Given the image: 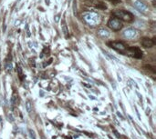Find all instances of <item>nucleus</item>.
Returning <instances> with one entry per match:
<instances>
[{"instance_id": "8", "label": "nucleus", "mask_w": 156, "mask_h": 139, "mask_svg": "<svg viewBox=\"0 0 156 139\" xmlns=\"http://www.w3.org/2000/svg\"><path fill=\"white\" fill-rule=\"evenodd\" d=\"M142 46H144V47H152V46L154 45V41L150 38H142Z\"/></svg>"}, {"instance_id": "14", "label": "nucleus", "mask_w": 156, "mask_h": 139, "mask_svg": "<svg viewBox=\"0 0 156 139\" xmlns=\"http://www.w3.org/2000/svg\"><path fill=\"white\" fill-rule=\"evenodd\" d=\"M17 72H18L19 74V77L20 79H23V74H22V70H21V68L19 66H17Z\"/></svg>"}, {"instance_id": "6", "label": "nucleus", "mask_w": 156, "mask_h": 139, "mask_svg": "<svg viewBox=\"0 0 156 139\" xmlns=\"http://www.w3.org/2000/svg\"><path fill=\"white\" fill-rule=\"evenodd\" d=\"M132 4H133L134 7L137 8L142 13H147L149 11L148 7L143 2H142L141 0H132Z\"/></svg>"}, {"instance_id": "13", "label": "nucleus", "mask_w": 156, "mask_h": 139, "mask_svg": "<svg viewBox=\"0 0 156 139\" xmlns=\"http://www.w3.org/2000/svg\"><path fill=\"white\" fill-rule=\"evenodd\" d=\"M62 28H63V32H64L65 37H68V29H67V26H66V25H65V24L63 25Z\"/></svg>"}, {"instance_id": "11", "label": "nucleus", "mask_w": 156, "mask_h": 139, "mask_svg": "<svg viewBox=\"0 0 156 139\" xmlns=\"http://www.w3.org/2000/svg\"><path fill=\"white\" fill-rule=\"evenodd\" d=\"M28 133H29V136L32 139H36V135H35V132L32 129H28Z\"/></svg>"}, {"instance_id": "18", "label": "nucleus", "mask_w": 156, "mask_h": 139, "mask_svg": "<svg viewBox=\"0 0 156 139\" xmlns=\"http://www.w3.org/2000/svg\"><path fill=\"white\" fill-rule=\"evenodd\" d=\"M109 1H112V2H115V3H116V2H119L120 0H109Z\"/></svg>"}, {"instance_id": "9", "label": "nucleus", "mask_w": 156, "mask_h": 139, "mask_svg": "<svg viewBox=\"0 0 156 139\" xmlns=\"http://www.w3.org/2000/svg\"><path fill=\"white\" fill-rule=\"evenodd\" d=\"M98 35L102 38H109L111 37V32H109L105 28H100L98 30Z\"/></svg>"}, {"instance_id": "4", "label": "nucleus", "mask_w": 156, "mask_h": 139, "mask_svg": "<svg viewBox=\"0 0 156 139\" xmlns=\"http://www.w3.org/2000/svg\"><path fill=\"white\" fill-rule=\"evenodd\" d=\"M108 26L111 29L114 30V31H119L122 28V24L119 18H116V17H113V18H111L108 22Z\"/></svg>"}, {"instance_id": "17", "label": "nucleus", "mask_w": 156, "mask_h": 139, "mask_svg": "<svg viewBox=\"0 0 156 139\" xmlns=\"http://www.w3.org/2000/svg\"><path fill=\"white\" fill-rule=\"evenodd\" d=\"M117 115H118V117H119L121 120H124V117H122V115H120V112H117Z\"/></svg>"}, {"instance_id": "19", "label": "nucleus", "mask_w": 156, "mask_h": 139, "mask_svg": "<svg viewBox=\"0 0 156 139\" xmlns=\"http://www.w3.org/2000/svg\"><path fill=\"white\" fill-rule=\"evenodd\" d=\"M150 111H151V109L148 108V109H147V114H150Z\"/></svg>"}, {"instance_id": "1", "label": "nucleus", "mask_w": 156, "mask_h": 139, "mask_svg": "<svg viewBox=\"0 0 156 139\" xmlns=\"http://www.w3.org/2000/svg\"><path fill=\"white\" fill-rule=\"evenodd\" d=\"M82 16L87 24H89L91 26L100 25L101 22V16L95 12H85V13H83Z\"/></svg>"}, {"instance_id": "3", "label": "nucleus", "mask_w": 156, "mask_h": 139, "mask_svg": "<svg viewBox=\"0 0 156 139\" xmlns=\"http://www.w3.org/2000/svg\"><path fill=\"white\" fill-rule=\"evenodd\" d=\"M123 55H128L136 58H141L142 56V52L138 47H126L125 51L123 52Z\"/></svg>"}, {"instance_id": "7", "label": "nucleus", "mask_w": 156, "mask_h": 139, "mask_svg": "<svg viewBox=\"0 0 156 139\" xmlns=\"http://www.w3.org/2000/svg\"><path fill=\"white\" fill-rule=\"evenodd\" d=\"M109 45H111L113 49L117 50V51L120 52V53H122V54H123V52L126 49V46L120 42H112V43H109Z\"/></svg>"}, {"instance_id": "5", "label": "nucleus", "mask_w": 156, "mask_h": 139, "mask_svg": "<svg viewBox=\"0 0 156 139\" xmlns=\"http://www.w3.org/2000/svg\"><path fill=\"white\" fill-rule=\"evenodd\" d=\"M123 36L127 39L134 40L139 37V32L136 29H134V28H127L123 32Z\"/></svg>"}, {"instance_id": "12", "label": "nucleus", "mask_w": 156, "mask_h": 139, "mask_svg": "<svg viewBox=\"0 0 156 139\" xmlns=\"http://www.w3.org/2000/svg\"><path fill=\"white\" fill-rule=\"evenodd\" d=\"M5 69H7L8 72H11V71H12V65H11V63L7 64V66H5Z\"/></svg>"}, {"instance_id": "10", "label": "nucleus", "mask_w": 156, "mask_h": 139, "mask_svg": "<svg viewBox=\"0 0 156 139\" xmlns=\"http://www.w3.org/2000/svg\"><path fill=\"white\" fill-rule=\"evenodd\" d=\"M26 108H27V113H31L32 112V105H31L30 101H27V103H26Z\"/></svg>"}, {"instance_id": "15", "label": "nucleus", "mask_w": 156, "mask_h": 139, "mask_svg": "<svg viewBox=\"0 0 156 139\" xmlns=\"http://www.w3.org/2000/svg\"><path fill=\"white\" fill-rule=\"evenodd\" d=\"M8 120L10 121V122H12V123L15 121V120H14V117H13V115H11V114H8Z\"/></svg>"}, {"instance_id": "2", "label": "nucleus", "mask_w": 156, "mask_h": 139, "mask_svg": "<svg viewBox=\"0 0 156 139\" xmlns=\"http://www.w3.org/2000/svg\"><path fill=\"white\" fill-rule=\"evenodd\" d=\"M115 16L118 17L119 19L124 20L127 22H131L133 19V16H132L130 12H127V11L123 10H116L112 13Z\"/></svg>"}, {"instance_id": "16", "label": "nucleus", "mask_w": 156, "mask_h": 139, "mask_svg": "<svg viewBox=\"0 0 156 139\" xmlns=\"http://www.w3.org/2000/svg\"><path fill=\"white\" fill-rule=\"evenodd\" d=\"M113 133H114V135L116 136L118 138H120V135H119V133H118V131H116L115 129H113Z\"/></svg>"}]
</instances>
